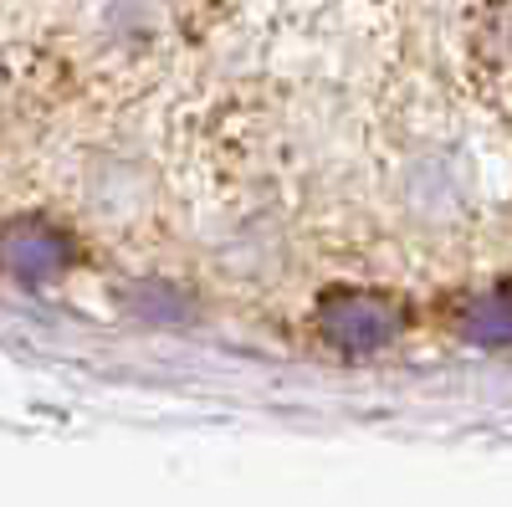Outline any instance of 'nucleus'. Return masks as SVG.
Wrapping results in <instances>:
<instances>
[{
	"label": "nucleus",
	"instance_id": "obj_1",
	"mask_svg": "<svg viewBox=\"0 0 512 507\" xmlns=\"http://www.w3.org/2000/svg\"><path fill=\"white\" fill-rule=\"evenodd\" d=\"M323 323L338 344L364 349V344H384L395 333V308L384 298H374V292H344V298L323 303Z\"/></svg>",
	"mask_w": 512,
	"mask_h": 507
},
{
	"label": "nucleus",
	"instance_id": "obj_2",
	"mask_svg": "<svg viewBox=\"0 0 512 507\" xmlns=\"http://www.w3.org/2000/svg\"><path fill=\"white\" fill-rule=\"evenodd\" d=\"M466 328L472 338H492V344H512V287H492L472 303L466 313Z\"/></svg>",
	"mask_w": 512,
	"mask_h": 507
}]
</instances>
